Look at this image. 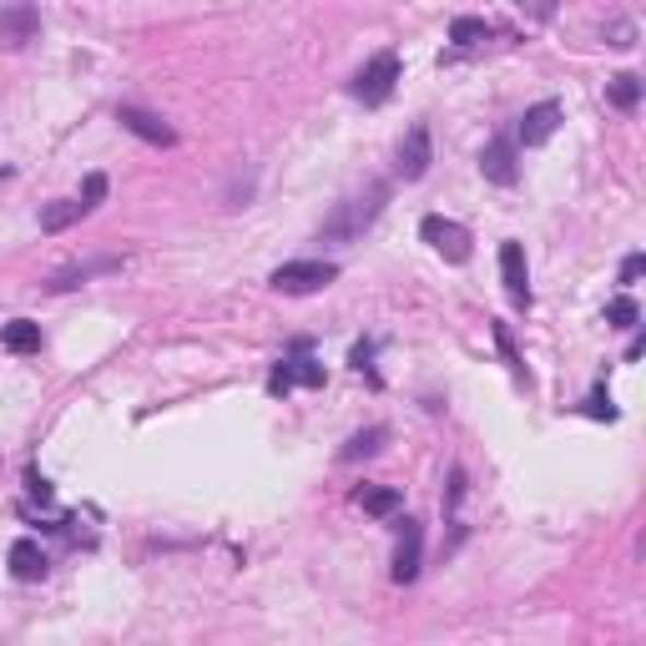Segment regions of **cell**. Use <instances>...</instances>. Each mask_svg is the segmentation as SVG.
Masks as SVG:
<instances>
[{
    "label": "cell",
    "mask_w": 646,
    "mask_h": 646,
    "mask_svg": "<svg viewBox=\"0 0 646 646\" xmlns=\"http://www.w3.org/2000/svg\"><path fill=\"white\" fill-rule=\"evenodd\" d=\"M359 505H364L369 515H379V520H389L404 501H399V490H389V485H364L359 490Z\"/></svg>",
    "instance_id": "cell-18"
},
{
    "label": "cell",
    "mask_w": 646,
    "mask_h": 646,
    "mask_svg": "<svg viewBox=\"0 0 646 646\" xmlns=\"http://www.w3.org/2000/svg\"><path fill=\"white\" fill-rule=\"evenodd\" d=\"M607 324H611V329H636V324H642V308H636L632 293L611 298V304H607Z\"/></svg>",
    "instance_id": "cell-21"
},
{
    "label": "cell",
    "mask_w": 646,
    "mask_h": 646,
    "mask_svg": "<svg viewBox=\"0 0 646 646\" xmlns=\"http://www.w3.org/2000/svg\"><path fill=\"white\" fill-rule=\"evenodd\" d=\"M449 40H455V46H480V40H490V21H480V15H460V21L449 26Z\"/></svg>",
    "instance_id": "cell-20"
},
{
    "label": "cell",
    "mask_w": 646,
    "mask_h": 646,
    "mask_svg": "<svg viewBox=\"0 0 646 646\" xmlns=\"http://www.w3.org/2000/svg\"><path fill=\"white\" fill-rule=\"evenodd\" d=\"M580 414H586V420H616V404H611V395L607 389H591V395H586V404H580Z\"/></svg>",
    "instance_id": "cell-22"
},
{
    "label": "cell",
    "mask_w": 646,
    "mask_h": 646,
    "mask_svg": "<svg viewBox=\"0 0 646 646\" xmlns=\"http://www.w3.org/2000/svg\"><path fill=\"white\" fill-rule=\"evenodd\" d=\"M642 268H646V258H642V252H632V258L621 263V283H632V278H642Z\"/></svg>",
    "instance_id": "cell-28"
},
{
    "label": "cell",
    "mask_w": 646,
    "mask_h": 646,
    "mask_svg": "<svg viewBox=\"0 0 646 646\" xmlns=\"http://www.w3.org/2000/svg\"><path fill=\"white\" fill-rule=\"evenodd\" d=\"M102 198H106V177H102V172H92V177L81 183V202H86V208H96Z\"/></svg>",
    "instance_id": "cell-26"
},
{
    "label": "cell",
    "mask_w": 646,
    "mask_h": 646,
    "mask_svg": "<svg viewBox=\"0 0 646 646\" xmlns=\"http://www.w3.org/2000/svg\"><path fill=\"white\" fill-rule=\"evenodd\" d=\"M555 127H561V106H555V102H536L526 117H520L515 142H520V146H545L555 137Z\"/></svg>",
    "instance_id": "cell-12"
},
{
    "label": "cell",
    "mask_w": 646,
    "mask_h": 646,
    "mask_svg": "<svg viewBox=\"0 0 646 646\" xmlns=\"http://www.w3.org/2000/svg\"><path fill=\"white\" fill-rule=\"evenodd\" d=\"M430 162H435L430 127H424V121H414V127L404 132V142H399V177H404V183H420L424 172H430Z\"/></svg>",
    "instance_id": "cell-7"
},
{
    "label": "cell",
    "mask_w": 646,
    "mask_h": 646,
    "mask_svg": "<svg viewBox=\"0 0 646 646\" xmlns=\"http://www.w3.org/2000/svg\"><path fill=\"white\" fill-rule=\"evenodd\" d=\"M333 278H339V263H329V258H298V263L273 268L268 283H273L278 293H293V298H298V293H324Z\"/></svg>",
    "instance_id": "cell-2"
},
{
    "label": "cell",
    "mask_w": 646,
    "mask_h": 646,
    "mask_svg": "<svg viewBox=\"0 0 646 646\" xmlns=\"http://www.w3.org/2000/svg\"><path fill=\"white\" fill-rule=\"evenodd\" d=\"M369 359H374V343H369V339H364V343H354V354H349V364H354L359 374H369V379H374V364H369Z\"/></svg>",
    "instance_id": "cell-27"
},
{
    "label": "cell",
    "mask_w": 646,
    "mask_h": 646,
    "mask_svg": "<svg viewBox=\"0 0 646 646\" xmlns=\"http://www.w3.org/2000/svg\"><path fill=\"white\" fill-rule=\"evenodd\" d=\"M607 96H611V106H621V111H636V102H642V77H632V71L611 77Z\"/></svg>",
    "instance_id": "cell-19"
},
{
    "label": "cell",
    "mask_w": 646,
    "mask_h": 646,
    "mask_svg": "<svg viewBox=\"0 0 646 646\" xmlns=\"http://www.w3.org/2000/svg\"><path fill=\"white\" fill-rule=\"evenodd\" d=\"M480 172H485V183L495 187H515L520 183V146L510 137H490L485 152H480Z\"/></svg>",
    "instance_id": "cell-5"
},
{
    "label": "cell",
    "mask_w": 646,
    "mask_h": 646,
    "mask_svg": "<svg viewBox=\"0 0 646 646\" xmlns=\"http://www.w3.org/2000/svg\"><path fill=\"white\" fill-rule=\"evenodd\" d=\"M501 278L515 308H530V268H526V248L520 243H501Z\"/></svg>",
    "instance_id": "cell-10"
},
{
    "label": "cell",
    "mask_w": 646,
    "mask_h": 646,
    "mask_svg": "<svg viewBox=\"0 0 646 646\" xmlns=\"http://www.w3.org/2000/svg\"><path fill=\"white\" fill-rule=\"evenodd\" d=\"M607 40H611V46H616V51H632V46H636V26H632V21H626V15H621V21H611Z\"/></svg>",
    "instance_id": "cell-23"
},
{
    "label": "cell",
    "mask_w": 646,
    "mask_h": 646,
    "mask_svg": "<svg viewBox=\"0 0 646 646\" xmlns=\"http://www.w3.org/2000/svg\"><path fill=\"white\" fill-rule=\"evenodd\" d=\"M420 566H424V526H420V520H404L399 545H395V580H399V586L420 580Z\"/></svg>",
    "instance_id": "cell-9"
},
{
    "label": "cell",
    "mask_w": 646,
    "mask_h": 646,
    "mask_svg": "<svg viewBox=\"0 0 646 646\" xmlns=\"http://www.w3.org/2000/svg\"><path fill=\"white\" fill-rule=\"evenodd\" d=\"M384 439H389V430H384V424H374V430H359V435L339 449V460H349V465L369 460V455H379V449H384Z\"/></svg>",
    "instance_id": "cell-17"
},
{
    "label": "cell",
    "mask_w": 646,
    "mask_h": 646,
    "mask_svg": "<svg viewBox=\"0 0 646 646\" xmlns=\"http://www.w3.org/2000/svg\"><path fill=\"white\" fill-rule=\"evenodd\" d=\"M117 121H121V127H127L132 137L152 142V146H172V142H177V132H172L167 121H162L157 111H142V106H117Z\"/></svg>",
    "instance_id": "cell-11"
},
{
    "label": "cell",
    "mask_w": 646,
    "mask_h": 646,
    "mask_svg": "<svg viewBox=\"0 0 646 646\" xmlns=\"http://www.w3.org/2000/svg\"><path fill=\"white\" fill-rule=\"evenodd\" d=\"M395 86H399V56L395 51H379L374 61H364V71H359L354 81H349V92L364 106H384L395 96Z\"/></svg>",
    "instance_id": "cell-3"
},
{
    "label": "cell",
    "mask_w": 646,
    "mask_h": 646,
    "mask_svg": "<svg viewBox=\"0 0 646 646\" xmlns=\"http://www.w3.org/2000/svg\"><path fill=\"white\" fill-rule=\"evenodd\" d=\"M420 238L430 243L439 258H449V263H470V233H465L455 218H439V212H430V218L420 223Z\"/></svg>",
    "instance_id": "cell-4"
},
{
    "label": "cell",
    "mask_w": 646,
    "mask_h": 646,
    "mask_svg": "<svg viewBox=\"0 0 646 646\" xmlns=\"http://www.w3.org/2000/svg\"><path fill=\"white\" fill-rule=\"evenodd\" d=\"M121 268V258H102V263H81V268H61V273L46 283L51 293H67V289H81L86 278H96V273H117Z\"/></svg>",
    "instance_id": "cell-14"
},
{
    "label": "cell",
    "mask_w": 646,
    "mask_h": 646,
    "mask_svg": "<svg viewBox=\"0 0 646 646\" xmlns=\"http://www.w3.org/2000/svg\"><path fill=\"white\" fill-rule=\"evenodd\" d=\"M515 5H520L530 21H551V15L561 11V0H515Z\"/></svg>",
    "instance_id": "cell-25"
},
{
    "label": "cell",
    "mask_w": 646,
    "mask_h": 646,
    "mask_svg": "<svg viewBox=\"0 0 646 646\" xmlns=\"http://www.w3.org/2000/svg\"><path fill=\"white\" fill-rule=\"evenodd\" d=\"M11 576L15 580H40L46 576V551L36 541H15L11 545Z\"/></svg>",
    "instance_id": "cell-13"
},
{
    "label": "cell",
    "mask_w": 646,
    "mask_h": 646,
    "mask_svg": "<svg viewBox=\"0 0 646 646\" xmlns=\"http://www.w3.org/2000/svg\"><path fill=\"white\" fill-rule=\"evenodd\" d=\"M86 202L81 198H71V202H51V208H40V233H67L71 223H81L86 218Z\"/></svg>",
    "instance_id": "cell-15"
},
{
    "label": "cell",
    "mask_w": 646,
    "mask_h": 646,
    "mask_svg": "<svg viewBox=\"0 0 646 646\" xmlns=\"http://www.w3.org/2000/svg\"><path fill=\"white\" fill-rule=\"evenodd\" d=\"M293 349H298V359H283V364L273 369V379H268V389H273V395H289L293 384H308V389H318V384H324V364H318V359H308V343H293Z\"/></svg>",
    "instance_id": "cell-6"
},
{
    "label": "cell",
    "mask_w": 646,
    "mask_h": 646,
    "mask_svg": "<svg viewBox=\"0 0 646 646\" xmlns=\"http://www.w3.org/2000/svg\"><path fill=\"white\" fill-rule=\"evenodd\" d=\"M0 343H5L11 354H36L40 349V324H31V318H11V324L0 329Z\"/></svg>",
    "instance_id": "cell-16"
},
{
    "label": "cell",
    "mask_w": 646,
    "mask_h": 646,
    "mask_svg": "<svg viewBox=\"0 0 646 646\" xmlns=\"http://www.w3.org/2000/svg\"><path fill=\"white\" fill-rule=\"evenodd\" d=\"M36 31H40V15L31 0L0 5V46H26V40H36Z\"/></svg>",
    "instance_id": "cell-8"
},
{
    "label": "cell",
    "mask_w": 646,
    "mask_h": 646,
    "mask_svg": "<svg viewBox=\"0 0 646 646\" xmlns=\"http://www.w3.org/2000/svg\"><path fill=\"white\" fill-rule=\"evenodd\" d=\"M384 202H389V183H369L364 192H354V198H343L339 208L329 212V223H324L318 243H339V248L359 243V238H364V233H369L374 223H379Z\"/></svg>",
    "instance_id": "cell-1"
},
{
    "label": "cell",
    "mask_w": 646,
    "mask_h": 646,
    "mask_svg": "<svg viewBox=\"0 0 646 646\" xmlns=\"http://www.w3.org/2000/svg\"><path fill=\"white\" fill-rule=\"evenodd\" d=\"M495 343H501V354H505V364L515 369V379H526V369H520V354H515V343H510V333H505V324H495Z\"/></svg>",
    "instance_id": "cell-24"
}]
</instances>
